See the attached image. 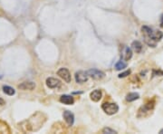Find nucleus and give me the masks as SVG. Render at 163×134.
I'll return each instance as SVG.
<instances>
[{
	"label": "nucleus",
	"instance_id": "9b49d317",
	"mask_svg": "<svg viewBox=\"0 0 163 134\" xmlns=\"http://www.w3.org/2000/svg\"><path fill=\"white\" fill-rule=\"evenodd\" d=\"M102 96H103V93H102V91L101 90H94L90 94V97H91V100L93 102H99L101 99H102Z\"/></svg>",
	"mask_w": 163,
	"mask_h": 134
},
{
	"label": "nucleus",
	"instance_id": "a211bd4d",
	"mask_svg": "<svg viewBox=\"0 0 163 134\" xmlns=\"http://www.w3.org/2000/svg\"><path fill=\"white\" fill-rule=\"evenodd\" d=\"M130 75H131V70H128L126 72H123V73L120 74L119 75V78H124V77H126V76H128Z\"/></svg>",
	"mask_w": 163,
	"mask_h": 134
},
{
	"label": "nucleus",
	"instance_id": "7ed1b4c3",
	"mask_svg": "<svg viewBox=\"0 0 163 134\" xmlns=\"http://www.w3.org/2000/svg\"><path fill=\"white\" fill-rule=\"evenodd\" d=\"M87 74L89 77L93 78L94 80H102L105 76V74L98 69H90L87 71Z\"/></svg>",
	"mask_w": 163,
	"mask_h": 134
},
{
	"label": "nucleus",
	"instance_id": "0eeeda50",
	"mask_svg": "<svg viewBox=\"0 0 163 134\" xmlns=\"http://www.w3.org/2000/svg\"><path fill=\"white\" fill-rule=\"evenodd\" d=\"M63 116V119H64V120H65V122H66V124L68 126H72L73 124V122H74V116H73V114L70 111H64Z\"/></svg>",
	"mask_w": 163,
	"mask_h": 134
},
{
	"label": "nucleus",
	"instance_id": "2eb2a0df",
	"mask_svg": "<svg viewBox=\"0 0 163 134\" xmlns=\"http://www.w3.org/2000/svg\"><path fill=\"white\" fill-rule=\"evenodd\" d=\"M3 92H4L6 94L9 95V96H12V95H14V94L16 93V91H15L12 87L8 86V85L3 86Z\"/></svg>",
	"mask_w": 163,
	"mask_h": 134
},
{
	"label": "nucleus",
	"instance_id": "ddd939ff",
	"mask_svg": "<svg viewBox=\"0 0 163 134\" xmlns=\"http://www.w3.org/2000/svg\"><path fill=\"white\" fill-rule=\"evenodd\" d=\"M131 48L134 52H136L137 53H140L142 50V44L139 41H134L131 44Z\"/></svg>",
	"mask_w": 163,
	"mask_h": 134
},
{
	"label": "nucleus",
	"instance_id": "20e7f679",
	"mask_svg": "<svg viewBox=\"0 0 163 134\" xmlns=\"http://www.w3.org/2000/svg\"><path fill=\"white\" fill-rule=\"evenodd\" d=\"M57 75L59 77H61L65 83H71V81H72L71 74H70L69 70L66 68H60L57 71Z\"/></svg>",
	"mask_w": 163,
	"mask_h": 134
},
{
	"label": "nucleus",
	"instance_id": "412c9836",
	"mask_svg": "<svg viewBox=\"0 0 163 134\" xmlns=\"http://www.w3.org/2000/svg\"><path fill=\"white\" fill-rule=\"evenodd\" d=\"M160 26L163 28V16H162V17H161V20H160Z\"/></svg>",
	"mask_w": 163,
	"mask_h": 134
},
{
	"label": "nucleus",
	"instance_id": "6ab92c4d",
	"mask_svg": "<svg viewBox=\"0 0 163 134\" xmlns=\"http://www.w3.org/2000/svg\"><path fill=\"white\" fill-rule=\"evenodd\" d=\"M153 74H157V75H158L159 76H162V75H163V72H162V71H153Z\"/></svg>",
	"mask_w": 163,
	"mask_h": 134
},
{
	"label": "nucleus",
	"instance_id": "f257e3e1",
	"mask_svg": "<svg viewBox=\"0 0 163 134\" xmlns=\"http://www.w3.org/2000/svg\"><path fill=\"white\" fill-rule=\"evenodd\" d=\"M163 36V34L162 32L160 31H156V32H153L150 35H147V36H144V40H145V43L149 45V46H151V47H156L158 42L160 41V39L162 38Z\"/></svg>",
	"mask_w": 163,
	"mask_h": 134
},
{
	"label": "nucleus",
	"instance_id": "4be33fe9",
	"mask_svg": "<svg viewBox=\"0 0 163 134\" xmlns=\"http://www.w3.org/2000/svg\"><path fill=\"white\" fill-rule=\"evenodd\" d=\"M159 133H163V129H161V130L159 131Z\"/></svg>",
	"mask_w": 163,
	"mask_h": 134
},
{
	"label": "nucleus",
	"instance_id": "4468645a",
	"mask_svg": "<svg viewBox=\"0 0 163 134\" xmlns=\"http://www.w3.org/2000/svg\"><path fill=\"white\" fill-rule=\"evenodd\" d=\"M139 98H140V95L137 93H128L126 95V101L130 102H134V101L138 100Z\"/></svg>",
	"mask_w": 163,
	"mask_h": 134
},
{
	"label": "nucleus",
	"instance_id": "f03ea898",
	"mask_svg": "<svg viewBox=\"0 0 163 134\" xmlns=\"http://www.w3.org/2000/svg\"><path fill=\"white\" fill-rule=\"evenodd\" d=\"M102 109L103 111L108 115H113L117 113L119 111V106L116 103H111V102H104L102 105Z\"/></svg>",
	"mask_w": 163,
	"mask_h": 134
},
{
	"label": "nucleus",
	"instance_id": "6e6552de",
	"mask_svg": "<svg viewBox=\"0 0 163 134\" xmlns=\"http://www.w3.org/2000/svg\"><path fill=\"white\" fill-rule=\"evenodd\" d=\"M35 88V84L33 83V82H24V83H22L21 84L18 85V89L24 90V91H26V90L32 91Z\"/></svg>",
	"mask_w": 163,
	"mask_h": 134
},
{
	"label": "nucleus",
	"instance_id": "f3484780",
	"mask_svg": "<svg viewBox=\"0 0 163 134\" xmlns=\"http://www.w3.org/2000/svg\"><path fill=\"white\" fill-rule=\"evenodd\" d=\"M102 132H103V133H109V134H116V133H117L116 130H114V129H111V128H109V127L103 128V130H102Z\"/></svg>",
	"mask_w": 163,
	"mask_h": 134
},
{
	"label": "nucleus",
	"instance_id": "dca6fc26",
	"mask_svg": "<svg viewBox=\"0 0 163 134\" xmlns=\"http://www.w3.org/2000/svg\"><path fill=\"white\" fill-rule=\"evenodd\" d=\"M126 67H127V63L124 62L123 61H119V62L115 64V69H116L117 71H121V70L126 68Z\"/></svg>",
	"mask_w": 163,
	"mask_h": 134
},
{
	"label": "nucleus",
	"instance_id": "aec40b11",
	"mask_svg": "<svg viewBox=\"0 0 163 134\" xmlns=\"http://www.w3.org/2000/svg\"><path fill=\"white\" fill-rule=\"evenodd\" d=\"M4 104H5V101L0 98V105H4Z\"/></svg>",
	"mask_w": 163,
	"mask_h": 134
},
{
	"label": "nucleus",
	"instance_id": "423d86ee",
	"mask_svg": "<svg viewBox=\"0 0 163 134\" xmlns=\"http://www.w3.org/2000/svg\"><path fill=\"white\" fill-rule=\"evenodd\" d=\"M46 85L47 87H49L50 89H54V88H58L61 86V81L56 79V78H53V77H49L46 79Z\"/></svg>",
	"mask_w": 163,
	"mask_h": 134
},
{
	"label": "nucleus",
	"instance_id": "1a4fd4ad",
	"mask_svg": "<svg viewBox=\"0 0 163 134\" xmlns=\"http://www.w3.org/2000/svg\"><path fill=\"white\" fill-rule=\"evenodd\" d=\"M154 105H155V102L154 101H149L146 104H144L140 109V112H143V113H146V112H149L150 111L153 110L154 108ZM139 112V113H140Z\"/></svg>",
	"mask_w": 163,
	"mask_h": 134
},
{
	"label": "nucleus",
	"instance_id": "9d476101",
	"mask_svg": "<svg viewBox=\"0 0 163 134\" xmlns=\"http://www.w3.org/2000/svg\"><path fill=\"white\" fill-rule=\"evenodd\" d=\"M121 57L124 61H130L132 57V51L130 47L125 46L122 50V53H121Z\"/></svg>",
	"mask_w": 163,
	"mask_h": 134
},
{
	"label": "nucleus",
	"instance_id": "f8f14e48",
	"mask_svg": "<svg viewBox=\"0 0 163 134\" xmlns=\"http://www.w3.org/2000/svg\"><path fill=\"white\" fill-rule=\"evenodd\" d=\"M60 102L66 105H72L74 102L73 97L71 95H62L60 97Z\"/></svg>",
	"mask_w": 163,
	"mask_h": 134
},
{
	"label": "nucleus",
	"instance_id": "39448f33",
	"mask_svg": "<svg viewBox=\"0 0 163 134\" xmlns=\"http://www.w3.org/2000/svg\"><path fill=\"white\" fill-rule=\"evenodd\" d=\"M75 77V81L78 84H85V82L88 81L89 75L87 74V72H84V71H79L75 74L74 75Z\"/></svg>",
	"mask_w": 163,
	"mask_h": 134
}]
</instances>
